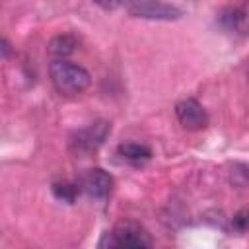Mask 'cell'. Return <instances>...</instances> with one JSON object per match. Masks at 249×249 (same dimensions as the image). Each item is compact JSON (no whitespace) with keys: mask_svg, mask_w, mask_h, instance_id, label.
<instances>
[{"mask_svg":"<svg viewBox=\"0 0 249 249\" xmlns=\"http://www.w3.org/2000/svg\"><path fill=\"white\" fill-rule=\"evenodd\" d=\"M222 23L230 31H235L239 35H249V0H243V4L224 14Z\"/></svg>","mask_w":249,"mask_h":249,"instance_id":"7","label":"cell"},{"mask_svg":"<svg viewBox=\"0 0 249 249\" xmlns=\"http://www.w3.org/2000/svg\"><path fill=\"white\" fill-rule=\"evenodd\" d=\"M99 247H152V239L138 224L124 222L103 233Z\"/></svg>","mask_w":249,"mask_h":249,"instance_id":"2","label":"cell"},{"mask_svg":"<svg viewBox=\"0 0 249 249\" xmlns=\"http://www.w3.org/2000/svg\"><path fill=\"white\" fill-rule=\"evenodd\" d=\"M80 191H84L89 198L93 200H105L111 195L113 189V177L101 169V167H93L89 171H86L80 179Z\"/></svg>","mask_w":249,"mask_h":249,"instance_id":"5","label":"cell"},{"mask_svg":"<svg viewBox=\"0 0 249 249\" xmlns=\"http://www.w3.org/2000/svg\"><path fill=\"white\" fill-rule=\"evenodd\" d=\"M117 152L124 161L132 165H144L152 158V150L146 144H138V142H124L119 146Z\"/></svg>","mask_w":249,"mask_h":249,"instance_id":"8","label":"cell"},{"mask_svg":"<svg viewBox=\"0 0 249 249\" xmlns=\"http://www.w3.org/2000/svg\"><path fill=\"white\" fill-rule=\"evenodd\" d=\"M128 14L134 18H144V19H179L183 12L177 6H171L163 0H132L128 4Z\"/></svg>","mask_w":249,"mask_h":249,"instance_id":"3","label":"cell"},{"mask_svg":"<svg viewBox=\"0 0 249 249\" xmlns=\"http://www.w3.org/2000/svg\"><path fill=\"white\" fill-rule=\"evenodd\" d=\"M78 193H80V185H72V183H66V181L53 185V195H54L58 200L68 202V204H72V202L76 200Z\"/></svg>","mask_w":249,"mask_h":249,"instance_id":"10","label":"cell"},{"mask_svg":"<svg viewBox=\"0 0 249 249\" xmlns=\"http://www.w3.org/2000/svg\"><path fill=\"white\" fill-rule=\"evenodd\" d=\"M107 134H109V124L107 123H95V124L80 130L76 134V138L72 140V146H74L76 154L78 152L89 154V152H95L103 144Z\"/></svg>","mask_w":249,"mask_h":249,"instance_id":"6","label":"cell"},{"mask_svg":"<svg viewBox=\"0 0 249 249\" xmlns=\"http://www.w3.org/2000/svg\"><path fill=\"white\" fill-rule=\"evenodd\" d=\"M78 47V41L74 35H56L51 39L49 43V54L54 58V60H62V58H68Z\"/></svg>","mask_w":249,"mask_h":249,"instance_id":"9","label":"cell"},{"mask_svg":"<svg viewBox=\"0 0 249 249\" xmlns=\"http://www.w3.org/2000/svg\"><path fill=\"white\" fill-rule=\"evenodd\" d=\"M231 228L237 233H247L249 231V208H243V210H239V212L233 214Z\"/></svg>","mask_w":249,"mask_h":249,"instance_id":"11","label":"cell"},{"mask_svg":"<svg viewBox=\"0 0 249 249\" xmlns=\"http://www.w3.org/2000/svg\"><path fill=\"white\" fill-rule=\"evenodd\" d=\"M124 2H126V0H93V4H97V6L103 8V10H117V8H121Z\"/></svg>","mask_w":249,"mask_h":249,"instance_id":"12","label":"cell"},{"mask_svg":"<svg viewBox=\"0 0 249 249\" xmlns=\"http://www.w3.org/2000/svg\"><path fill=\"white\" fill-rule=\"evenodd\" d=\"M49 76H51V82H53L54 89L64 97L80 95L91 84L89 72L84 66H80L76 62H70L66 58L53 60L51 66H49Z\"/></svg>","mask_w":249,"mask_h":249,"instance_id":"1","label":"cell"},{"mask_svg":"<svg viewBox=\"0 0 249 249\" xmlns=\"http://www.w3.org/2000/svg\"><path fill=\"white\" fill-rule=\"evenodd\" d=\"M175 115H177V121L179 124L185 128V130H202L206 128L208 124V115H206V109L193 97L189 99H181L177 105H175Z\"/></svg>","mask_w":249,"mask_h":249,"instance_id":"4","label":"cell"}]
</instances>
